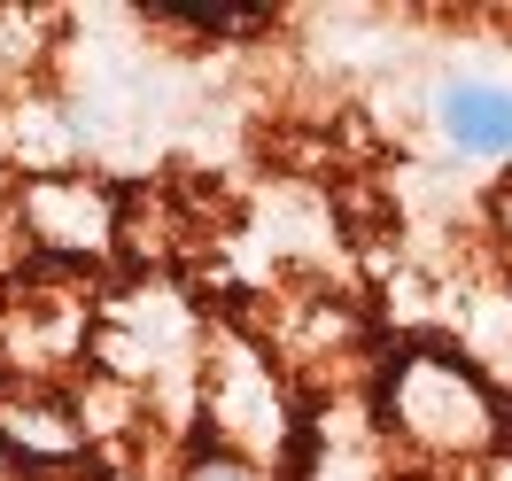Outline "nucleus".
I'll list each match as a JSON object with an SVG mask.
<instances>
[{"instance_id":"obj_1","label":"nucleus","mask_w":512,"mask_h":481,"mask_svg":"<svg viewBox=\"0 0 512 481\" xmlns=\"http://www.w3.org/2000/svg\"><path fill=\"white\" fill-rule=\"evenodd\" d=\"M373 404H381L388 435L404 450H419V458H435V466H474L489 450H505L512 435V404L450 342H404L381 365Z\"/></svg>"},{"instance_id":"obj_5","label":"nucleus","mask_w":512,"mask_h":481,"mask_svg":"<svg viewBox=\"0 0 512 481\" xmlns=\"http://www.w3.org/2000/svg\"><path fill=\"white\" fill-rule=\"evenodd\" d=\"M179 481H280L264 458H241V450H225V443H194L187 450V466H179Z\"/></svg>"},{"instance_id":"obj_3","label":"nucleus","mask_w":512,"mask_h":481,"mask_svg":"<svg viewBox=\"0 0 512 481\" xmlns=\"http://www.w3.org/2000/svg\"><path fill=\"white\" fill-rule=\"evenodd\" d=\"M435 132L450 140V156L505 163L512 156V86L505 78H443V94H435Z\"/></svg>"},{"instance_id":"obj_4","label":"nucleus","mask_w":512,"mask_h":481,"mask_svg":"<svg viewBox=\"0 0 512 481\" xmlns=\"http://www.w3.org/2000/svg\"><path fill=\"white\" fill-rule=\"evenodd\" d=\"M148 16L179 24V32H202V39H256L280 8H264V0H163Z\"/></svg>"},{"instance_id":"obj_2","label":"nucleus","mask_w":512,"mask_h":481,"mask_svg":"<svg viewBox=\"0 0 512 481\" xmlns=\"http://www.w3.org/2000/svg\"><path fill=\"white\" fill-rule=\"evenodd\" d=\"M24 218H32V241L63 264H86V257H109L117 241V202L101 187H78V179H47V187L24 194Z\"/></svg>"}]
</instances>
